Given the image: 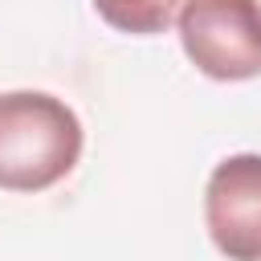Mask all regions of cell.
<instances>
[{
  "instance_id": "cell-1",
  "label": "cell",
  "mask_w": 261,
  "mask_h": 261,
  "mask_svg": "<svg viewBox=\"0 0 261 261\" xmlns=\"http://www.w3.org/2000/svg\"><path fill=\"white\" fill-rule=\"evenodd\" d=\"M82 118L57 94L8 90L0 94V188L45 192L61 184L82 159Z\"/></svg>"
},
{
  "instance_id": "cell-3",
  "label": "cell",
  "mask_w": 261,
  "mask_h": 261,
  "mask_svg": "<svg viewBox=\"0 0 261 261\" xmlns=\"http://www.w3.org/2000/svg\"><path fill=\"white\" fill-rule=\"evenodd\" d=\"M204 228L220 257L261 261V155L241 151L212 167L204 184Z\"/></svg>"
},
{
  "instance_id": "cell-2",
  "label": "cell",
  "mask_w": 261,
  "mask_h": 261,
  "mask_svg": "<svg viewBox=\"0 0 261 261\" xmlns=\"http://www.w3.org/2000/svg\"><path fill=\"white\" fill-rule=\"evenodd\" d=\"M184 57L212 82L261 77V0H184L175 12Z\"/></svg>"
},
{
  "instance_id": "cell-4",
  "label": "cell",
  "mask_w": 261,
  "mask_h": 261,
  "mask_svg": "<svg viewBox=\"0 0 261 261\" xmlns=\"http://www.w3.org/2000/svg\"><path fill=\"white\" fill-rule=\"evenodd\" d=\"M184 0H94V12L118 29V33H130V37H159L175 24V12H179Z\"/></svg>"
}]
</instances>
